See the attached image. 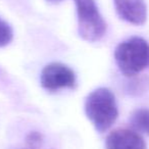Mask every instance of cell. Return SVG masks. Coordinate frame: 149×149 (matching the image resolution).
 Returning <instances> with one entry per match:
<instances>
[{"mask_svg": "<svg viewBox=\"0 0 149 149\" xmlns=\"http://www.w3.org/2000/svg\"><path fill=\"white\" fill-rule=\"evenodd\" d=\"M78 15V33L87 42H96L106 33L104 22L95 0H74Z\"/></svg>", "mask_w": 149, "mask_h": 149, "instance_id": "3", "label": "cell"}, {"mask_svg": "<svg viewBox=\"0 0 149 149\" xmlns=\"http://www.w3.org/2000/svg\"><path fill=\"white\" fill-rule=\"evenodd\" d=\"M85 113L98 133H104L114 124L118 109L113 93L107 88H98L86 97Z\"/></svg>", "mask_w": 149, "mask_h": 149, "instance_id": "1", "label": "cell"}, {"mask_svg": "<svg viewBox=\"0 0 149 149\" xmlns=\"http://www.w3.org/2000/svg\"><path fill=\"white\" fill-rule=\"evenodd\" d=\"M13 38V32L8 23L0 17V48L5 47L11 42Z\"/></svg>", "mask_w": 149, "mask_h": 149, "instance_id": "8", "label": "cell"}, {"mask_svg": "<svg viewBox=\"0 0 149 149\" xmlns=\"http://www.w3.org/2000/svg\"><path fill=\"white\" fill-rule=\"evenodd\" d=\"M26 142L30 147H33V148L34 147H38L43 142V136L39 132L33 131V132H30L28 134L27 138H26Z\"/></svg>", "mask_w": 149, "mask_h": 149, "instance_id": "9", "label": "cell"}, {"mask_svg": "<svg viewBox=\"0 0 149 149\" xmlns=\"http://www.w3.org/2000/svg\"><path fill=\"white\" fill-rule=\"evenodd\" d=\"M106 149H146L143 138L130 129H116L106 138Z\"/></svg>", "mask_w": 149, "mask_h": 149, "instance_id": "5", "label": "cell"}, {"mask_svg": "<svg viewBox=\"0 0 149 149\" xmlns=\"http://www.w3.org/2000/svg\"><path fill=\"white\" fill-rule=\"evenodd\" d=\"M130 123L137 131L145 133L149 136V109L138 108L131 114Z\"/></svg>", "mask_w": 149, "mask_h": 149, "instance_id": "7", "label": "cell"}, {"mask_svg": "<svg viewBox=\"0 0 149 149\" xmlns=\"http://www.w3.org/2000/svg\"><path fill=\"white\" fill-rule=\"evenodd\" d=\"M114 59L123 74L136 76L149 68V43L141 37L129 38L116 46Z\"/></svg>", "mask_w": 149, "mask_h": 149, "instance_id": "2", "label": "cell"}, {"mask_svg": "<svg viewBox=\"0 0 149 149\" xmlns=\"http://www.w3.org/2000/svg\"><path fill=\"white\" fill-rule=\"evenodd\" d=\"M118 15L133 25H143L147 19L144 0H113Z\"/></svg>", "mask_w": 149, "mask_h": 149, "instance_id": "6", "label": "cell"}, {"mask_svg": "<svg viewBox=\"0 0 149 149\" xmlns=\"http://www.w3.org/2000/svg\"><path fill=\"white\" fill-rule=\"evenodd\" d=\"M40 83L48 91H57L63 88L76 86V74L68 65L60 62H52L43 68L40 74Z\"/></svg>", "mask_w": 149, "mask_h": 149, "instance_id": "4", "label": "cell"}, {"mask_svg": "<svg viewBox=\"0 0 149 149\" xmlns=\"http://www.w3.org/2000/svg\"><path fill=\"white\" fill-rule=\"evenodd\" d=\"M46 1L49 3H52V4H56V3L61 2V1H63V0H46Z\"/></svg>", "mask_w": 149, "mask_h": 149, "instance_id": "10", "label": "cell"}]
</instances>
